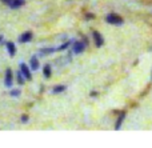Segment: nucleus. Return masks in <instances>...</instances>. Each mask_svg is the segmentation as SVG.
Returning a JSON list of instances; mask_svg holds the SVG:
<instances>
[{"label":"nucleus","instance_id":"7","mask_svg":"<svg viewBox=\"0 0 152 148\" xmlns=\"http://www.w3.org/2000/svg\"><path fill=\"white\" fill-rule=\"evenodd\" d=\"M29 67H31V69H34V71L39 69V60H37L36 56L31 58V61H29Z\"/></svg>","mask_w":152,"mask_h":148},{"label":"nucleus","instance_id":"3","mask_svg":"<svg viewBox=\"0 0 152 148\" xmlns=\"http://www.w3.org/2000/svg\"><path fill=\"white\" fill-rule=\"evenodd\" d=\"M12 83H13V75H12V69L8 68L7 71H5V79H4V84L5 87L11 88L12 87Z\"/></svg>","mask_w":152,"mask_h":148},{"label":"nucleus","instance_id":"20","mask_svg":"<svg viewBox=\"0 0 152 148\" xmlns=\"http://www.w3.org/2000/svg\"><path fill=\"white\" fill-rule=\"evenodd\" d=\"M86 17H88V19H92V17H94V15H91V13H89V15H87Z\"/></svg>","mask_w":152,"mask_h":148},{"label":"nucleus","instance_id":"4","mask_svg":"<svg viewBox=\"0 0 152 148\" xmlns=\"http://www.w3.org/2000/svg\"><path fill=\"white\" fill-rule=\"evenodd\" d=\"M20 72L23 74V76L26 77L27 80H31L32 79V77H31V71H29V68L24 63H20Z\"/></svg>","mask_w":152,"mask_h":148},{"label":"nucleus","instance_id":"8","mask_svg":"<svg viewBox=\"0 0 152 148\" xmlns=\"http://www.w3.org/2000/svg\"><path fill=\"white\" fill-rule=\"evenodd\" d=\"M5 47H7V51H8V53H10L11 56H13L16 53V47H15V44H13V43L8 42L7 44H5Z\"/></svg>","mask_w":152,"mask_h":148},{"label":"nucleus","instance_id":"17","mask_svg":"<svg viewBox=\"0 0 152 148\" xmlns=\"http://www.w3.org/2000/svg\"><path fill=\"white\" fill-rule=\"evenodd\" d=\"M27 122H28V116L23 115V116H21V123H27Z\"/></svg>","mask_w":152,"mask_h":148},{"label":"nucleus","instance_id":"21","mask_svg":"<svg viewBox=\"0 0 152 148\" xmlns=\"http://www.w3.org/2000/svg\"><path fill=\"white\" fill-rule=\"evenodd\" d=\"M3 39H4V37H3V35H0V43L3 42Z\"/></svg>","mask_w":152,"mask_h":148},{"label":"nucleus","instance_id":"12","mask_svg":"<svg viewBox=\"0 0 152 148\" xmlns=\"http://www.w3.org/2000/svg\"><path fill=\"white\" fill-rule=\"evenodd\" d=\"M56 51V48H43L40 50V55H50V53H53Z\"/></svg>","mask_w":152,"mask_h":148},{"label":"nucleus","instance_id":"9","mask_svg":"<svg viewBox=\"0 0 152 148\" xmlns=\"http://www.w3.org/2000/svg\"><path fill=\"white\" fill-rule=\"evenodd\" d=\"M24 4V0H12V1L10 3V7L12 8V9H15V8H19V7H21V5Z\"/></svg>","mask_w":152,"mask_h":148},{"label":"nucleus","instance_id":"10","mask_svg":"<svg viewBox=\"0 0 152 148\" xmlns=\"http://www.w3.org/2000/svg\"><path fill=\"white\" fill-rule=\"evenodd\" d=\"M124 117H126V112H121L120 116L118 117V120H116V124H115V130H119V128L121 127V123H123Z\"/></svg>","mask_w":152,"mask_h":148},{"label":"nucleus","instance_id":"11","mask_svg":"<svg viewBox=\"0 0 152 148\" xmlns=\"http://www.w3.org/2000/svg\"><path fill=\"white\" fill-rule=\"evenodd\" d=\"M43 75H44V77H47V79H50V77H51V66H50V64H45V66H44Z\"/></svg>","mask_w":152,"mask_h":148},{"label":"nucleus","instance_id":"15","mask_svg":"<svg viewBox=\"0 0 152 148\" xmlns=\"http://www.w3.org/2000/svg\"><path fill=\"white\" fill-rule=\"evenodd\" d=\"M71 40H69V42H66V43H63V44H61L60 45V47H59V48H56V51H63V50H67V48H68L69 47V44H71Z\"/></svg>","mask_w":152,"mask_h":148},{"label":"nucleus","instance_id":"19","mask_svg":"<svg viewBox=\"0 0 152 148\" xmlns=\"http://www.w3.org/2000/svg\"><path fill=\"white\" fill-rule=\"evenodd\" d=\"M97 95V92H95V91H92L91 92V96H96Z\"/></svg>","mask_w":152,"mask_h":148},{"label":"nucleus","instance_id":"14","mask_svg":"<svg viewBox=\"0 0 152 148\" xmlns=\"http://www.w3.org/2000/svg\"><path fill=\"white\" fill-rule=\"evenodd\" d=\"M16 80H18V83L19 84H24V76H23V74H21V72H18V74H16Z\"/></svg>","mask_w":152,"mask_h":148},{"label":"nucleus","instance_id":"2","mask_svg":"<svg viewBox=\"0 0 152 148\" xmlns=\"http://www.w3.org/2000/svg\"><path fill=\"white\" fill-rule=\"evenodd\" d=\"M88 45V42L87 40H80V42H75L74 43V52L75 53H81L86 47Z\"/></svg>","mask_w":152,"mask_h":148},{"label":"nucleus","instance_id":"5","mask_svg":"<svg viewBox=\"0 0 152 148\" xmlns=\"http://www.w3.org/2000/svg\"><path fill=\"white\" fill-rule=\"evenodd\" d=\"M94 39H95V44H96V47H102L103 44H104V40H103L102 35L99 34V32H94Z\"/></svg>","mask_w":152,"mask_h":148},{"label":"nucleus","instance_id":"6","mask_svg":"<svg viewBox=\"0 0 152 148\" xmlns=\"http://www.w3.org/2000/svg\"><path fill=\"white\" fill-rule=\"evenodd\" d=\"M32 40V34L31 32H24L20 37H19V42L20 43H28Z\"/></svg>","mask_w":152,"mask_h":148},{"label":"nucleus","instance_id":"1","mask_svg":"<svg viewBox=\"0 0 152 148\" xmlns=\"http://www.w3.org/2000/svg\"><path fill=\"white\" fill-rule=\"evenodd\" d=\"M105 21L110 23V24H112V26H121L124 20L120 17V16L115 15V13H110V15L105 17Z\"/></svg>","mask_w":152,"mask_h":148},{"label":"nucleus","instance_id":"13","mask_svg":"<svg viewBox=\"0 0 152 148\" xmlns=\"http://www.w3.org/2000/svg\"><path fill=\"white\" fill-rule=\"evenodd\" d=\"M66 85H56L55 88H53L52 90V92L53 93H60V92H64V91H66Z\"/></svg>","mask_w":152,"mask_h":148},{"label":"nucleus","instance_id":"18","mask_svg":"<svg viewBox=\"0 0 152 148\" xmlns=\"http://www.w3.org/2000/svg\"><path fill=\"white\" fill-rule=\"evenodd\" d=\"M1 1H4V3H5V4H10V3H11V1H12V0H1Z\"/></svg>","mask_w":152,"mask_h":148},{"label":"nucleus","instance_id":"16","mask_svg":"<svg viewBox=\"0 0 152 148\" xmlns=\"http://www.w3.org/2000/svg\"><path fill=\"white\" fill-rule=\"evenodd\" d=\"M20 95V91L19 90H12L11 91V96H19Z\"/></svg>","mask_w":152,"mask_h":148}]
</instances>
